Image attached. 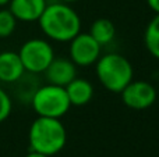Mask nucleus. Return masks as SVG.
<instances>
[{
  "label": "nucleus",
  "mask_w": 159,
  "mask_h": 157,
  "mask_svg": "<svg viewBox=\"0 0 159 157\" xmlns=\"http://www.w3.org/2000/svg\"><path fill=\"white\" fill-rule=\"evenodd\" d=\"M38 22L43 35L55 42L69 43L81 32V18L78 13L63 2L46 4Z\"/></svg>",
  "instance_id": "nucleus-1"
},
{
  "label": "nucleus",
  "mask_w": 159,
  "mask_h": 157,
  "mask_svg": "<svg viewBox=\"0 0 159 157\" xmlns=\"http://www.w3.org/2000/svg\"><path fill=\"white\" fill-rule=\"evenodd\" d=\"M67 131L59 118L36 117L28 131V143L32 152L45 156H55L64 149Z\"/></svg>",
  "instance_id": "nucleus-2"
},
{
  "label": "nucleus",
  "mask_w": 159,
  "mask_h": 157,
  "mask_svg": "<svg viewBox=\"0 0 159 157\" xmlns=\"http://www.w3.org/2000/svg\"><path fill=\"white\" fill-rule=\"evenodd\" d=\"M93 66L101 85L112 93H120L134 79L131 63L119 53L101 54Z\"/></svg>",
  "instance_id": "nucleus-3"
},
{
  "label": "nucleus",
  "mask_w": 159,
  "mask_h": 157,
  "mask_svg": "<svg viewBox=\"0 0 159 157\" xmlns=\"http://www.w3.org/2000/svg\"><path fill=\"white\" fill-rule=\"evenodd\" d=\"M30 103L38 117L59 120L66 116L71 107L64 86H57L53 83L38 86Z\"/></svg>",
  "instance_id": "nucleus-4"
},
{
  "label": "nucleus",
  "mask_w": 159,
  "mask_h": 157,
  "mask_svg": "<svg viewBox=\"0 0 159 157\" xmlns=\"http://www.w3.org/2000/svg\"><path fill=\"white\" fill-rule=\"evenodd\" d=\"M18 56L22 61L25 72L28 74H43L52 60L56 57L52 45L46 39L32 38L21 45Z\"/></svg>",
  "instance_id": "nucleus-5"
},
{
  "label": "nucleus",
  "mask_w": 159,
  "mask_h": 157,
  "mask_svg": "<svg viewBox=\"0 0 159 157\" xmlns=\"http://www.w3.org/2000/svg\"><path fill=\"white\" fill-rule=\"evenodd\" d=\"M69 45V58L77 67L93 66L102 54V46L88 32H80Z\"/></svg>",
  "instance_id": "nucleus-6"
},
{
  "label": "nucleus",
  "mask_w": 159,
  "mask_h": 157,
  "mask_svg": "<svg viewBox=\"0 0 159 157\" xmlns=\"http://www.w3.org/2000/svg\"><path fill=\"white\" fill-rule=\"evenodd\" d=\"M121 102L133 110H145L157 102V89L152 83L141 79H133L120 92Z\"/></svg>",
  "instance_id": "nucleus-7"
},
{
  "label": "nucleus",
  "mask_w": 159,
  "mask_h": 157,
  "mask_svg": "<svg viewBox=\"0 0 159 157\" xmlns=\"http://www.w3.org/2000/svg\"><path fill=\"white\" fill-rule=\"evenodd\" d=\"M43 74L48 83L66 86L77 77V66L67 57H55Z\"/></svg>",
  "instance_id": "nucleus-8"
},
{
  "label": "nucleus",
  "mask_w": 159,
  "mask_h": 157,
  "mask_svg": "<svg viewBox=\"0 0 159 157\" xmlns=\"http://www.w3.org/2000/svg\"><path fill=\"white\" fill-rule=\"evenodd\" d=\"M46 4V0H11L8 3V10L17 21L35 22L42 15Z\"/></svg>",
  "instance_id": "nucleus-9"
},
{
  "label": "nucleus",
  "mask_w": 159,
  "mask_h": 157,
  "mask_svg": "<svg viewBox=\"0 0 159 157\" xmlns=\"http://www.w3.org/2000/svg\"><path fill=\"white\" fill-rule=\"evenodd\" d=\"M25 75V68L18 53L6 50L0 53V82L16 83Z\"/></svg>",
  "instance_id": "nucleus-10"
},
{
  "label": "nucleus",
  "mask_w": 159,
  "mask_h": 157,
  "mask_svg": "<svg viewBox=\"0 0 159 157\" xmlns=\"http://www.w3.org/2000/svg\"><path fill=\"white\" fill-rule=\"evenodd\" d=\"M66 89V93L69 96L70 104L75 106V107H81V106H85L92 100L93 97V86L92 83L89 82L85 78H78L75 77L74 79L70 83H67L64 86Z\"/></svg>",
  "instance_id": "nucleus-11"
},
{
  "label": "nucleus",
  "mask_w": 159,
  "mask_h": 157,
  "mask_svg": "<svg viewBox=\"0 0 159 157\" xmlns=\"http://www.w3.org/2000/svg\"><path fill=\"white\" fill-rule=\"evenodd\" d=\"M89 33L101 46H106L115 39L116 36V27L110 19L107 18H98L91 24Z\"/></svg>",
  "instance_id": "nucleus-12"
},
{
  "label": "nucleus",
  "mask_w": 159,
  "mask_h": 157,
  "mask_svg": "<svg viewBox=\"0 0 159 157\" xmlns=\"http://www.w3.org/2000/svg\"><path fill=\"white\" fill-rule=\"evenodd\" d=\"M144 43L152 57L159 60V14H155V17L147 25Z\"/></svg>",
  "instance_id": "nucleus-13"
},
{
  "label": "nucleus",
  "mask_w": 159,
  "mask_h": 157,
  "mask_svg": "<svg viewBox=\"0 0 159 157\" xmlns=\"http://www.w3.org/2000/svg\"><path fill=\"white\" fill-rule=\"evenodd\" d=\"M17 18L8 8H0V39L8 38L17 28Z\"/></svg>",
  "instance_id": "nucleus-14"
},
{
  "label": "nucleus",
  "mask_w": 159,
  "mask_h": 157,
  "mask_svg": "<svg viewBox=\"0 0 159 157\" xmlns=\"http://www.w3.org/2000/svg\"><path fill=\"white\" fill-rule=\"evenodd\" d=\"M11 110H13V102L11 97L4 89L0 88V124L4 122L10 117Z\"/></svg>",
  "instance_id": "nucleus-15"
},
{
  "label": "nucleus",
  "mask_w": 159,
  "mask_h": 157,
  "mask_svg": "<svg viewBox=\"0 0 159 157\" xmlns=\"http://www.w3.org/2000/svg\"><path fill=\"white\" fill-rule=\"evenodd\" d=\"M147 4L155 14H159V0H147Z\"/></svg>",
  "instance_id": "nucleus-16"
},
{
  "label": "nucleus",
  "mask_w": 159,
  "mask_h": 157,
  "mask_svg": "<svg viewBox=\"0 0 159 157\" xmlns=\"http://www.w3.org/2000/svg\"><path fill=\"white\" fill-rule=\"evenodd\" d=\"M25 157H49V156H45V155H42V153H38V152H32L31 150L30 153H28Z\"/></svg>",
  "instance_id": "nucleus-17"
},
{
  "label": "nucleus",
  "mask_w": 159,
  "mask_h": 157,
  "mask_svg": "<svg viewBox=\"0 0 159 157\" xmlns=\"http://www.w3.org/2000/svg\"><path fill=\"white\" fill-rule=\"evenodd\" d=\"M11 0H0V7H6V6H8Z\"/></svg>",
  "instance_id": "nucleus-18"
},
{
  "label": "nucleus",
  "mask_w": 159,
  "mask_h": 157,
  "mask_svg": "<svg viewBox=\"0 0 159 157\" xmlns=\"http://www.w3.org/2000/svg\"><path fill=\"white\" fill-rule=\"evenodd\" d=\"M60 2L67 3V4H71V3H75V2H78V0H60Z\"/></svg>",
  "instance_id": "nucleus-19"
}]
</instances>
